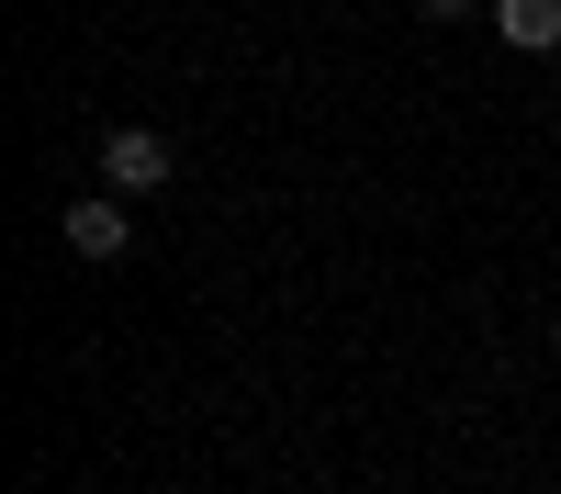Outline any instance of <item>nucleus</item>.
<instances>
[{"instance_id":"nucleus-1","label":"nucleus","mask_w":561,"mask_h":494,"mask_svg":"<svg viewBox=\"0 0 561 494\" xmlns=\"http://www.w3.org/2000/svg\"><path fill=\"white\" fill-rule=\"evenodd\" d=\"M169 169H180V147H169L158 124H113V135H102V192L147 203V192H169Z\"/></svg>"},{"instance_id":"nucleus-2","label":"nucleus","mask_w":561,"mask_h":494,"mask_svg":"<svg viewBox=\"0 0 561 494\" xmlns=\"http://www.w3.org/2000/svg\"><path fill=\"white\" fill-rule=\"evenodd\" d=\"M135 248V214H124V192H102V203H68V259H124Z\"/></svg>"},{"instance_id":"nucleus-3","label":"nucleus","mask_w":561,"mask_h":494,"mask_svg":"<svg viewBox=\"0 0 561 494\" xmlns=\"http://www.w3.org/2000/svg\"><path fill=\"white\" fill-rule=\"evenodd\" d=\"M494 45H517V57H550V45H561V0H494Z\"/></svg>"},{"instance_id":"nucleus-4","label":"nucleus","mask_w":561,"mask_h":494,"mask_svg":"<svg viewBox=\"0 0 561 494\" xmlns=\"http://www.w3.org/2000/svg\"><path fill=\"white\" fill-rule=\"evenodd\" d=\"M427 23H472V12H494V0H415Z\"/></svg>"},{"instance_id":"nucleus-5","label":"nucleus","mask_w":561,"mask_h":494,"mask_svg":"<svg viewBox=\"0 0 561 494\" xmlns=\"http://www.w3.org/2000/svg\"><path fill=\"white\" fill-rule=\"evenodd\" d=\"M550 337H561V303H550Z\"/></svg>"}]
</instances>
